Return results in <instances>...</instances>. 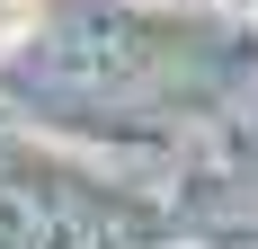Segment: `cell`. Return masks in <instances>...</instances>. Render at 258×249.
Instances as JSON below:
<instances>
[{"mask_svg": "<svg viewBox=\"0 0 258 249\" xmlns=\"http://www.w3.org/2000/svg\"><path fill=\"white\" fill-rule=\"evenodd\" d=\"M27 27H36V0H0V53H9V45H18V36H27Z\"/></svg>", "mask_w": 258, "mask_h": 249, "instance_id": "cell-1", "label": "cell"}]
</instances>
